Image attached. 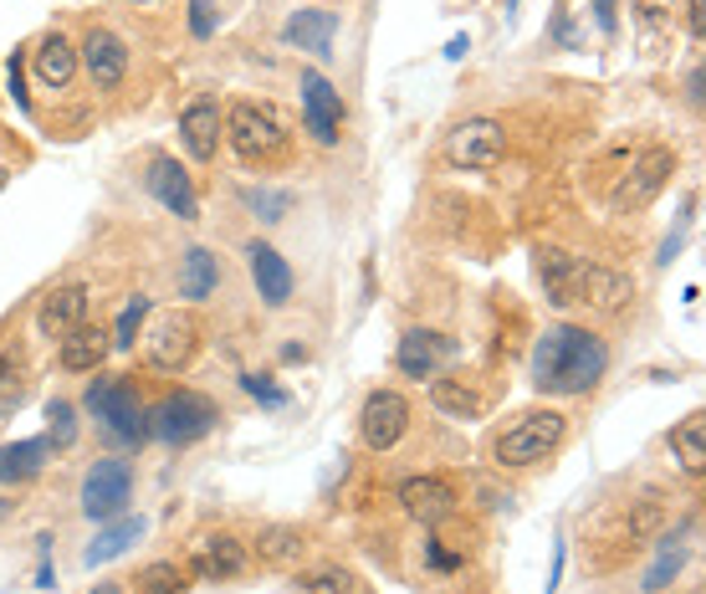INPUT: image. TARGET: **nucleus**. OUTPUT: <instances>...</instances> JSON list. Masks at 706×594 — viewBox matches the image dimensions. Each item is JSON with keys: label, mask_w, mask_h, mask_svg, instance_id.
<instances>
[{"label": "nucleus", "mask_w": 706, "mask_h": 594, "mask_svg": "<svg viewBox=\"0 0 706 594\" xmlns=\"http://www.w3.org/2000/svg\"><path fill=\"white\" fill-rule=\"evenodd\" d=\"M410 431V400L399 389H374L364 400V416H358V436H364L368 451H395Z\"/></svg>", "instance_id": "nucleus-11"}, {"label": "nucleus", "mask_w": 706, "mask_h": 594, "mask_svg": "<svg viewBox=\"0 0 706 594\" xmlns=\"http://www.w3.org/2000/svg\"><path fill=\"white\" fill-rule=\"evenodd\" d=\"M681 564H686V543H676V538H661V559H655V569L646 574V584H640V590H646V594H661L665 584L681 574Z\"/></svg>", "instance_id": "nucleus-30"}, {"label": "nucleus", "mask_w": 706, "mask_h": 594, "mask_svg": "<svg viewBox=\"0 0 706 594\" xmlns=\"http://www.w3.org/2000/svg\"><path fill=\"white\" fill-rule=\"evenodd\" d=\"M82 67H88V77L98 88H118L123 73H129V46L118 42L113 31L92 26L88 36H82Z\"/></svg>", "instance_id": "nucleus-20"}, {"label": "nucleus", "mask_w": 706, "mask_h": 594, "mask_svg": "<svg viewBox=\"0 0 706 594\" xmlns=\"http://www.w3.org/2000/svg\"><path fill=\"white\" fill-rule=\"evenodd\" d=\"M46 436H31V441H11L0 446V482H31V476L46 466Z\"/></svg>", "instance_id": "nucleus-27"}, {"label": "nucleus", "mask_w": 706, "mask_h": 594, "mask_svg": "<svg viewBox=\"0 0 706 594\" xmlns=\"http://www.w3.org/2000/svg\"><path fill=\"white\" fill-rule=\"evenodd\" d=\"M246 262H251V283H256V293H262L266 308H287V302H293V287H297L287 256H282L277 246H266V241H251Z\"/></svg>", "instance_id": "nucleus-17"}, {"label": "nucleus", "mask_w": 706, "mask_h": 594, "mask_svg": "<svg viewBox=\"0 0 706 594\" xmlns=\"http://www.w3.org/2000/svg\"><path fill=\"white\" fill-rule=\"evenodd\" d=\"M297 92H302V119H308V134L318 139V144H339V139H343V92L333 88L318 67H302Z\"/></svg>", "instance_id": "nucleus-12"}, {"label": "nucleus", "mask_w": 706, "mask_h": 594, "mask_svg": "<svg viewBox=\"0 0 706 594\" xmlns=\"http://www.w3.org/2000/svg\"><path fill=\"white\" fill-rule=\"evenodd\" d=\"M144 318H148V297L139 293V297H129L123 302V312H118V323H113V349H133L139 343V328H144Z\"/></svg>", "instance_id": "nucleus-32"}, {"label": "nucleus", "mask_w": 706, "mask_h": 594, "mask_svg": "<svg viewBox=\"0 0 706 594\" xmlns=\"http://www.w3.org/2000/svg\"><path fill=\"white\" fill-rule=\"evenodd\" d=\"M594 15H599L604 31H615V0H594Z\"/></svg>", "instance_id": "nucleus-39"}, {"label": "nucleus", "mask_w": 706, "mask_h": 594, "mask_svg": "<svg viewBox=\"0 0 706 594\" xmlns=\"http://www.w3.org/2000/svg\"><path fill=\"white\" fill-rule=\"evenodd\" d=\"M609 370V349L588 328L553 323L532 349V385L543 395H588Z\"/></svg>", "instance_id": "nucleus-2"}, {"label": "nucleus", "mask_w": 706, "mask_h": 594, "mask_svg": "<svg viewBox=\"0 0 706 594\" xmlns=\"http://www.w3.org/2000/svg\"><path fill=\"white\" fill-rule=\"evenodd\" d=\"M92 594H123V590H118V584H98V590H92Z\"/></svg>", "instance_id": "nucleus-43"}, {"label": "nucleus", "mask_w": 706, "mask_h": 594, "mask_svg": "<svg viewBox=\"0 0 706 594\" xmlns=\"http://www.w3.org/2000/svg\"><path fill=\"white\" fill-rule=\"evenodd\" d=\"M225 139H231L235 160L246 164H277L287 154V129L272 108L256 103H231L225 108Z\"/></svg>", "instance_id": "nucleus-5"}, {"label": "nucleus", "mask_w": 706, "mask_h": 594, "mask_svg": "<svg viewBox=\"0 0 706 594\" xmlns=\"http://www.w3.org/2000/svg\"><path fill=\"white\" fill-rule=\"evenodd\" d=\"M507 154V129L497 119H466L445 139V160L456 169H497Z\"/></svg>", "instance_id": "nucleus-10"}, {"label": "nucleus", "mask_w": 706, "mask_h": 594, "mask_svg": "<svg viewBox=\"0 0 706 594\" xmlns=\"http://www.w3.org/2000/svg\"><path fill=\"white\" fill-rule=\"evenodd\" d=\"M676 175V148H661V144H650V148H640L630 160V169L619 175V185H615V195H609V206L625 216V210H640V206H650L655 195L665 190V179Z\"/></svg>", "instance_id": "nucleus-7"}, {"label": "nucleus", "mask_w": 706, "mask_h": 594, "mask_svg": "<svg viewBox=\"0 0 706 594\" xmlns=\"http://www.w3.org/2000/svg\"><path fill=\"white\" fill-rule=\"evenodd\" d=\"M430 405H435L441 416H451V420H476L486 410V400L466 385V380H441V374L430 380Z\"/></svg>", "instance_id": "nucleus-26"}, {"label": "nucleus", "mask_w": 706, "mask_h": 594, "mask_svg": "<svg viewBox=\"0 0 706 594\" xmlns=\"http://www.w3.org/2000/svg\"><path fill=\"white\" fill-rule=\"evenodd\" d=\"M538 283H543L553 308H588L599 318H619L635 302V283L625 272L599 267V262H578L563 246H543L538 252Z\"/></svg>", "instance_id": "nucleus-1"}, {"label": "nucleus", "mask_w": 706, "mask_h": 594, "mask_svg": "<svg viewBox=\"0 0 706 594\" xmlns=\"http://www.w3.org/2000/svg\"><path fill=\"white\" fill-rule=\"evenodd\" d=\"M179 139H185L195 164L216 160V154H221V103H216V98H195V103L179 113Z\"/></svg>", "instance_id": "nucleus-19"}, {"label": "nucleus", "mask_w": 706, "mask_h": 594, "mask_svg": "<svg viewBox=\"0 0 706 594\" xmlns=\"http://www.w3.org/2000/svg\"><path fill=\"white\" fill-rule=\"evenodd\" d=\"M456 503L461 497L445 476H405V482H399V507H405L415 522H426V528H441L445 518H456Z\"/></svg>", "instance_id": "nucleus-14"}, {"label": "nucleus", "mask_w": 706, "mask_h": 594, "mask_svg": "<svg viewBox=\"0 0 706 594\" xmlns=\"http://www.w3.org/2000/svg\"><path fill=\"white\" fill-rule=\"evenodd\" d=\"M139 590L144 594H185V569L159 559V564H148L144 574H139Z\"/></svg>", "instance_id": "nucleus-34"}, {"label": "nucleus", "mask_w": 706, "mask_h": 594, "mask_svg": "<svg viewBox=\"0 0 706 594\" xmlns=\"http://www.w3.org/2000/svg\"><path fill=\"white\" fill-rule=\"evenodd\" d=\"M88 287L82 283H67V287H52L42 297V308H36V328H42V339H67L73 328H82L88 318Z\"/></svg>", "instance_id": "nucleus-18"}, {"label": "nucleus", "mask_w": 706, "mask_h": 594, "mask_svg": "<svg viewBox=\"0 0 706 594\" xmlns=\"http://www.w3.org/2000/svg\"><path fill=\"white\" fill-rule=\"evenodd\" d=\"M671 451H676V461L686 466V472L702 476V466H706V416L702 410H692V416L671 431Z\"/></svg>", "instance_id": "nucleus-28"}, {"label": "nucleus", "mask_w": 706, "mask_h": 594, "mask_svg": "<svg viewBox=\"0 0 706 594\" xmlns=\"http://www.w3.org/2000/svg\"><path fill=\"white\" fill-rule=\"evenodd\" d=\"M190 569L206 584L241 580V574H246V543L231 538V534H200L190 543Z\"/></svg>", "instance_id": "nucleus-16"}, {"label": "nucleus", "mask_w": 706, "mask_h": 594, "mask_svg": "<svg viewBox=\"0 0 706 594\" xmlns=\"http://www.w3.org/2000/svg\"><path fill=\"white\" fill-rule=\"evenodd\" d=\"M216 283H221V262L206 246H190V252L179 256V297L200 302V297L216 293Z\"/></svg>", "instance_id": "nucleus-25"}, {"label": "nucleus", "mask_w": 706, "mask_h": 594, "mask_svg": "<svg viewBox=\"0 0 706 594\" xmlns=\"http://www.w3.org/2000/svg\"><path fill=\"white\" fill-rule=\"evenodd\" d=\"M333 31H339V15L323 11V6H312V11H297L293 21H287V42L328 62L333 57Z\"/></svg>", "instance_id": "nucleus-21"}, {"label": "nucleus", "mask_w": 706, "mask_h": 594, "mask_svg": "<svg viewBox=\"0 0 706 594\" xmlns=\"http://www.w3.org/2000/svg\"><path fill=\"white\" fill-rule=\"evenodd\" d=\"M241 389H246V395H256L266 410H282V405H287V389H277L272 380H262V374H241Z\"/></svg>", "instance_id": "nucleus-36"}, {"label": "nucleus", "mask_w": 706, "mask_h": 594, "mask_svg": "<svg viewBox=\"0 0 706 594\" xmlns=\"http://www.w3.org/2000/svg\"><path fill=\"white\" fill-rule=\"evenodd\" d=\"M241 200H246L262 221H282V216L293 210V195L287 190H241Z\"/></svg>", "instance_id": "nucleus-35"}, {"label": "nucleus", "mask_w": 706, "mask_h": 594, "mask_svg": "<svg viewBox=\"0 0 706 594\" xmlns=\"http://www.w3.org/2000/svg\"><path fill=\"white\" fill-rule=\"evenodd\" d=\"M692 36H706V15H702V0H692Z\"/></svg>", "instance_id": "nucleus-41"}, {"label": "nucleus", "mask_w": 706, "mask_h": 594, "mask_svg": "<svg viewBox=\"0 0 706 594\" xmlns=\"http://www.w3.org/2000/svg\"><path fill=\"white\" fill-rule=\"evenodd\" d=\"M686 92H692V103H702V67L692 73V82H686Z\"/></svg>", "instance_id": "nucleus-42"}, {"label": "nucleus", "mask_w": 706, "mask_h": 594, "mask_svg": "<svg viewBox=\"0 0 706 594\" xmlns=\"http://www.w3.org/2000/svg\"><path fill=\"white\" fill-rule=\"evenodd\" d=\"M297 590L302 594H358V580L349 569H312V574H297Z\"/></svg>", "instance_id": "nucleus-31"}, {"label": "nucleus", "mask_w": 706, "mask_h": 594, "mask_svg": "<svg viewBox=\"0 0 706 594\" xmlns=\"http://www.w3.org/2000/svg\"><path fill=\"white\" fill-rule=\"evenodd\" d=\"M190 31L206 42L210 31H216V15H210V0H190Z\"/></svg>", "instance_id": "nucleus-38"}, {"label": "nucleus", "mask_w": 706, "mask_h": 594, "mask_svg": "<svg viewBox=\"0 0 706 594\" xmlns=\"http://www.w3.org/2000/svg\"><path fill=\"white\" fill-rule=\"evenodd\" d=\"M195 349H200V323H195L190 312H164L159 323L148 328V343H144L148 364H154L159 374L190 370Z\"/></svg>", "instance_id": "nucleus-9"}, {"label": "nucleus", "mask_w": 706, "mask_h": 594, "mask_svg": "<svg viewBox=\"0 0 706 594\" xmlns=\"http://www.w3.org/2000/svg\"><path fill=\"white\" fill-rule=\"evenodd\" d=\"M5 507H11V503H0V518H5Z\"/></svg>", "instance_id": "nucleus-44"}, {"label": "nucleus", "mask_w": 706, "mask_h": 594, "mask_svg": "<svg viewBox=\"0 0 706 594\" xmlns=\"http://www.w3.org/2000/svg\"><path fill=\"white\" fill-rule=\"evenodd\" d=\"M144 185H148V195L169 210V216H179V221H200V200H195V185H190V175L179 169V160L154 154V160H148Z\"/></svg>", "instance_id": "nucleus-15"}, {"label": "nucleus", "mask_w": 706, "mask_h": 594, "mask_svg": "<svg viewBox=\"0 0 706 594\" xmlns=\"http://www.w3.org/2000/svg\"><path fill=\"white\" fill-rule=\"evenodd\" d=\"M507 6H517V0H507Z\"/></svg>", "instance_id": "nucleus-46"}, {"label": "nucleus", "mask_w": 706, "mask_h": 594, "mask_svg": "<svg viewBox=\"0 0 706 594\" xmlns=\"http://www.w3.org/2000/svg\"><path fill=\"white\" fill-rule=\"evenodd\" d=\"M256 553H262V564H302L308 559V534L302 528H293V522H272V528H262L256 534Z\"/></svg>", "instance_id": "nucleus-24"}, {"label": "nucleus", "mask_w": 706, "mask_h": 594, "mask_svg": "<svg viewBox=\"0 0 706 594\" xmlns=\"http://www.w3.org/2000/svg\"><path fill=\"white\" fill-rule=\"evenodd\" d=\"M11 92H15V103H26V88H21V57H11Z\"/></svg>", "instance_id": "nucleus-40"}, {"label": "nucleus", "mask_w": 706, "mask_h": 594, "mask_svg": "<svg viewBox=\"0 0 706 594\" xmlns=\"http://www.w3.org/2000/svg\"><path fill=\"white\" fill-rule=\"evenodd\" d=\"M426 564L435 569V574H456V569L466 564V553H451V549H441V543L430 538V543H426Z\"/></svg>", "instance_id": "nucleus-37"}, {"label": "nucleus", "mask_w": 706, "mask_h": 594, "mask_svg": "<svg viewBox=\"0 0 706 594\" xmlns=\"http://www.w3.org/2000/svg\"><path fill=\"white\" fill-rule=\"evenodd\" d=\"M0 185H5V169H0Z\"/></svg>", "instance_id": "nucleus-45"}, {"label": "nucleus", "mask_w": 706, "mask_h": 594, "mask_svg": "<svg viewBox=\"0 0 706 594\" xmlns=\"http://www.w3.org/2000/svg\"><path fill=\"white\" fill-rule=\"evenodd\" d=\"M36 77H42L46 88H67L73 82V73H77V52H73V42L62 36V31H46L42 42H36Z\"/></svg>", "instance_id": "nucleus-23"}, {"label": "nucleus", "mask_w": 706, "mask_h": 594, "mask_svg": "<svg viewBox=\"0 0 706 594\" xmlns=\"http://www.w3.org/2000/svg\"><path fill=\"white\" fill-rule=\"evenodd\" d=\"M216 420H221V410H216L210 395H200V389H175V395H164V400L148 410V436L164 446H190V441L216 431Z\"/></svg>", "instance_id": "nucleus-4"}, {"label": "nucleus", "mask_w": 706, "mask_h": 594, "mask_svg": "<svg viewBox=\"0 0 706 594\" xmlns=\"http://www.w3.org/2000/svg\"><path fill=\"white\" fill-rule=\"evenodd\" d=\"M451 359H456V339H445L435 328H410V333L399 339L395 364L405 380H435Z\"/></svg>", "instance_id": "nucleus-13"}, {"label": "nucleus", "mask_w": 706, "mask_h": 594, "mask_svg": "<svg viewBox=\"0 0 706 594\" xmlns=\"http://www.w3.org/2000/svg\"><path fill=\"white\" fill-rule=\"evenodd\" d=\"M139 534H144V518H113L108 528H98V538L88 543V564H108V559H118L129 543H139Z\"/></svg>", "instance_id": "nucleus-29"}, {"label": "nucleus", "mask_w": 706, "mask_h": 594, "mask_svg": "<svg viewBox=\"0 0 706 594\" xmlns=\"http://www.w3.org/2000/svg\"><path fill=\"white\" fill-rule=\"evenodd\" d=\"M563 431H569V420L559 410H528V416L507 426L497 436V461L501 466H532V461H543L559 451Z\"/></svg>", "instance_id": "nucleus-6"}, {"label": "nucleus", "mask_w": 706, "mask_h": 594, "mask_svg": "<svg viewBox=\"0 0 706 594\" xmlns=\"http://www.w3.org/2000/svg\"><path fill=\"white\" fill-rule=\"evenodd\" d=\"M133 497V466L129 461H92V472L82 476V513H88L92 522H113L123 518V507H129Z\"/></svg>", "instance_id": "nucleus-8"}, {"label": "nucleus", "mask_w": 706, "mask_h": 594, "mask_svg": "<svg viewBox=\"0 0 706 594\" xmlns=\"http://www.w3.org/2000/svg\"><path fill=\"white\" fill-rule=\"evenodd\" d=\"M73 441H77V410L67 400H52L46 405V446L67 451Z\"/></svg>", "instance_id": "nucleus-33"}, {"label": "nucleus", "mask_w": 706, "mask_h": 594, "mask_svg": "<svg viewBox=\"0 0 706 594\" xmlns=\"http://www.w3.org/2000/svg\"><path fill=\"white\" fill-rule=\"evenodd\" d=\"M82 405H88V416L98 420V431L113 446H144L148 441V410L129 380H92Z\"/></svg>", "instance_id": "nucleus-3"}, {"label": "nucleus", "mask_w": 706, "mask_h": 594, "mask_svg": "<svg viewBox=\"0 0 706 594\" xmlns=\"http://www.w3.org/2000/svg\"><path fill=\"white\" fill-rule=\"evenodd\" d=\"M62 349H57V359H62V370H73V374H88V370H98L108 359V333L103 328H92V323H82V328H73L67 339H57Z\"/></svg>", "instance_id": "nucleus-22"}]
</instances>
